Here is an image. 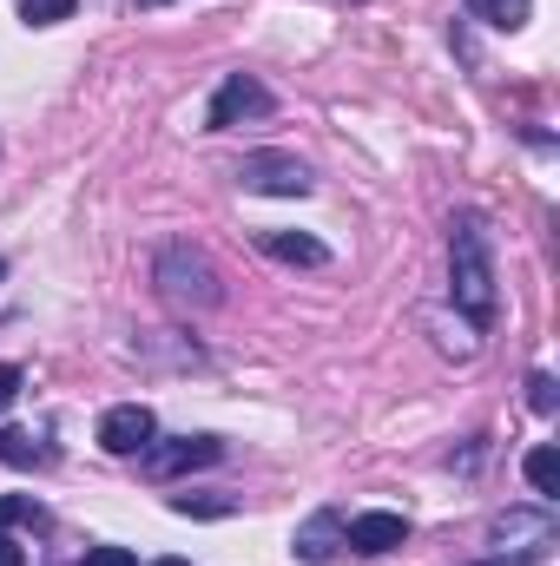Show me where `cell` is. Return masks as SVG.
I'll return each mask as SVG.
<instances>
[{"label":"cell","mask_w":560,"mask_h":566,"mask_svg":"<svg viewBox=\"0 0 560 566\" xmlns=\"http://www.w3.org/2000/svg\"><path fill=\"white\" fill-rule=\"evenodd\" d=\"M290 547H297V560L303 566H330L336 560V547H343V514H336V507H317V514L297 527Z\"/></svg>","instance_id":"9c48e42d"},{"label":"cell","mask_w":560,"mask_h":566,"mask_svg":"<svg viewBox=\"0 0 560 566\" xmlns=\"http://www.w3.org/2000/svg\"><path fill=\"white\" fill-rule=\"evenodd\" d=\"M73 7L80 0H20V20L27 27H60V20H73Z\"/></svg>","instance_id":"5bb4252c"},{"label":"cell","mask_w":560,"mask_h":566,"mask_svg":"<svg viewBox=\"0 0 560 566\" xmlns=\"http://www.w3.org/2000/svg\"><path fill=\"white\" fill-rule=\"evenodd\" d=\"M278 99H271V86L265 80H251V73H225V86H218V99H211V113H205V126L211 133H225V126H238V119H265Z\"/></svg>","instance_id":"277c9868"},{"label":"cell","mask_w":560,"mask_h":566,"mask_svg":"<svg viewBox=\"0 0 560 566\" xmlns=\"http://www.w3.org/2000/svg\"><path fill=\"white\" fill-rule=\"evenodd\" d=\"M488 534H495V547H501V554H515V560H541V554L554 547V514H548V501H541L535 514H528V507H515V514H501Z\"/></svg>","instance_id":"5b68a950"},{"label":"cell","mask_w":560,"mask_h":566,"mask_svg":"<svg viewBox=\"0 0 560 566\" xmlns=\"http://www.w3.org/2000/svg\"><path fill=\"white\" fill-rule=\"evenodd\" d=\"M528 409H535V416H554V376H548V369L528 382Z\"/></svg>","instance_id":"e0dca14e"},{"label":"cell","mask_w":560,"mask_h":566,"mask_svg":"<svg viewBox=\"0 0 560 566\" xmlns=\"http://www.w3.org/2000/svg\"><path fill=\"white\" fill-rule=\"evenodd\" d=\"M152 434H158V422H152L145 402H120V409L100 416V448H106V454H139Z\"/></svg>","instance_id":"52a82bcc"},{"label":"cell","mask_w":560,"mask_h":566,"mask_svg":"<svg viewBox=\"0 0 560 566\" xmlns=\"http://www.w3.org/2000/svg\"><path fill=\"white\" fill-rule=\"evenodd\" d=\"M0 277H7V264H0Z\"/></svg>","instance_id":"603a6c76"},{"label":"cell","mask_w":560,"mask_h":566,"mask_svg":"<svg viewBox=\"0 0 560 566\" xmlns=\"http://www.w3.org/2000/svg\"><path fill=\"white\" fill-rule=\"evenodd\" d=\"M258 244L278 258V264H303V271H317V264H330V251L317 244V238H297V231H258Z\"/></svg>","instance_id":"30bf717a"},{"label":"cell","mask_w":560,"mask_h":566,"mask_svg":"<svg viewBox=\"0 0 560 566\" xmlns=\"http://www.w3.org/2000/svg\"><path fill=\"white\" fill-rule=\"evenodd\" d=\"M225 454V441L218 434H172V441H145L139 448V461H145V474L152 481H172V474H185V468H211Z\"/></svg>","instance_id":"3957f363"},{"label":"cell","mask_w":560,"mask_h":566,"mask_svg":"<svg viewBox=\"0 0 560 566\" xmlns=\"http://www.w3.org/2000/svg\"><path fill=\"white\" fill-rule=\"evenodd\" d=\"M521 468H528V488H535L541 501H554V494H560V454H554V448H535Z\"/></svg>","instance_id":"7c38bea8"},{"label":"cell","mask_w":560,"mask_h":566,"mask_svg":"<svg viewBox=\"0 0 560 566\" xmlns=\"http://www.w3.org/2000/svg\"><path fill=\"white\" fill-rule=\"evenodd\" d=\"M448 296L475 329L495 323V244H488L475 211H462L455 231H448Z\"/></svg>","instance_id":"6da1fadb"},{"label":"cell","mask_w":560,"mask_h":566,"mask_svg":"<svg viewBox=\"0 0 560 566\" xmlns=\"http://www.w3.org/2000/svg\"><path fill=\"white\" fill-rule=\"evenodd\" d=\"M80 566H139V560H133L126 547H93V554H86Z\"/></svg>","instance_id":"ac0fdd59"},{"label":"cell","mask_w":560,"mask_h":566,"mask_svg":"<svg viewBox=\"0 0 560 566\" xmlns=\"http://www.w3.org/2000/svg\"><path fill=\"white\" fill-rule=\"evenodd\" d=\"M13 396H20V369H13V363H0V416L13 409Z\"/></svg>","instance_id":"d6986e66"},{"label":"cell","mask_w":560,"mask_h":566,"mask_svg":"<svg viewBox=\"0 0 560 566\" xmlns=\"http://www.w3.org/2000/svg\"><path fill=\"white\" fill-rule=\"evenodd\" d=\"M158 290H165L178 310H211V303H218V271H211L198 251L172 244V251L158 258Z\"/></svg>","instance_id":"7a4b0ae2"},{"label":"cell","mask_w":560,"mask_h":566,"mask_svg":"<svg viewBox=\"0 0 560 566\" xmlns=\"http://www.w3.org/2000/svg\"><path fill=\"white\" fill-rule=\"evenodd\" d=\"M152 566H191V560H152Z\"/></svg>","instance_id":"7402d4cb"},{"label":"cell","mask_w":560,"mask_h":566,"mask_svg":"<svg viewBox=\"0 0 560 566\" xmlns=\"http://www.w3.org/2000/svg\"><path fill=\"white\" fill-rule=\"evenodd\" d=\"M172 514H238V501H198V494H172Z\"/></svg>","instance_id":"2e32d148"},{"label":"cell","mask_w":560,"mask_h":566,"mask_svg":"<svg viewBox=\"0 0 560 566\" xmlns=\"http://www.w3.org/2000/svg\"><path fill=\"white\" fill-rule=\"evenodd\" d=\"M0 566H27V554H20L13 541H0Z\"/></svg>","instance_id":"ffe728a7"},{"label":"cell","mask_w":560,"mask_h":566,"mask_svg":"<svg viewBox=\"0 0 560 566\" xmlns=\"http://www.w3.org/2000/svg\"><path fill=\"white\" fill-rule=\"evenodd\" d=\"M403 541H409V521H403V514L370 507V514L343 521V547H356V554H396Z\"/></svg>","instance_id":"ba28073f"},{"label":"cell","mask_w":560,"mask_h":566,"mask_svg":"<svg viewBox=\"0 0 560 566\" xmlns=\"http://www.w3.org/2000/svg\"><path fill=\"white\" fill-rule=\"evenodd\" d=\"M475 566H515V560H508V554H501V560H475Z\"/></svg>","instance_id":"44dd1931"},{"label":"cell","mask_w":560,"mask_h":566,"mask_svg":"<svg viewBox=\"0 0 560 566\" xmlns=\"http://www.w3.org/2000/svg\"><path fill=\"white\" fill-rule=\"evenodd\" d=\"M0 461H13V468H33V461H46V448H40V441H27L20 428H0Z\"/></svg>","instance_id":"4fadbf2b"},{"label":"cell","mask_w":560,"mask_h":566,"mask_svg":"<svg viewBox=\"0 0 560 566\" xmlns=\"http://www.w3.org/2000/svg\"><path fill=\"white\" fill-rule=\"evenodd\" d=\"M238 185L258 191V198H303V191H310V171H303L297 158H283V151H251V158L238 165Z\"/></svg>","instance_id":"8992f818"},{"label":"cell","mask_w":560,"mask_h":566,"mask_svg":"<svg viewBox=\"0 0 560 566\" xmlns=\"http://www.w3.org/2000/svg\"><path fill=\"white\" fill-rule=\"evenodd\" d=\"M468 13H481L488 27H501V33H515V27H528V13H535V0H468Z\"/></svg>","instance_id":"8fae6325"},{"label":"cell","mask_w":560,"mask_h":566,"mask_svg":"<svg viewBox=\"0 0 560 566\" xmlns=\"http://www.w3.org/2000/svg\"><path fill=\"white\" fill-rule=\"evenodd\" d=\"M13 521H33V527H40L46 507H40L33 494H0V527H13Z\"/></svg>","instance_id":"9a60e30c"},{"label":"cell","mask_w":560,"mask_h":566,"mask_svg":"<svg viewBox=\"0 0 560 566\" xmlns=\"http://www.w3.org/2000/svg\"><path fill=\"white\" fill-rule=\"evenodd\" d=\"M145 7H152V0H145Z\"/></svg>","instance_id":"cb8c5ba5"}]
</instances>
